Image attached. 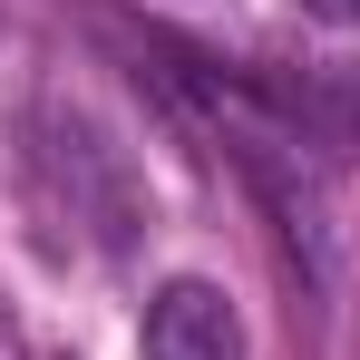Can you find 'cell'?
Instances as JSON below:
<instances>
[{"label": "cell", "mask_w": 360, "mask_h": 360, "mask_svg": "<svg viewBox=\"0 0 360 360\" xmlns=\"http://www.w3.org/2000/svg\"><path fill=\"white\" fill-rule=\"evenodd\" d=\"M302 10H311V20H331V30H351V20H360V0H302Z\"/></svg>", "instance_id": "2"}, {"label": "cell", "mask_w": 360, "mask_h": 360, "mask_svg": "<svg viewBox=\"0 0 360 360\" xmlns=\"http://www.w3.org/2000/svg\"><path fill=\"white\" fill-rule=\"evenodd\" d=\"M146 360H243V321L214 283H166L146 302Z\"/></svg>", "instance_id": "1"}]
</instances>
